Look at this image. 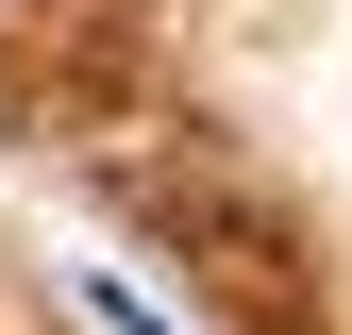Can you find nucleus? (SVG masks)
Returning a JSON list of instances; mask_svg holds the SVG:
<instances>
[{"label": "nucleus", "mask_w": 352, "mask_h": 335, "mask_svg": "<svg viewBox=\"0 0 352 335\" xmlns=\"http://www.w3.org/2000/svg\"><path fill=\"white\" fill-rule=\"evenodd\" d=\"M84 319H101V335H168V319L135 302V285H118V268H84Z\"/></svg>", "instance_id": "obj_1"}]
</instances>
